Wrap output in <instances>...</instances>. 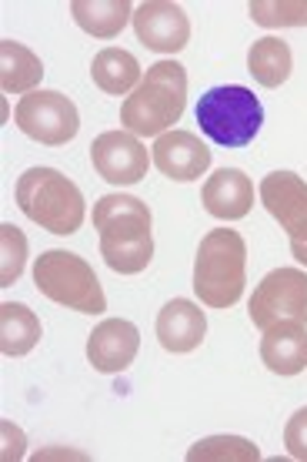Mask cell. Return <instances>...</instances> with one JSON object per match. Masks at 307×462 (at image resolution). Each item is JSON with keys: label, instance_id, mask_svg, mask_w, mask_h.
I'll use <instances>...</instances> for the list:
<instances>
[{"label": "cell", "instance_id": "cell-1", "mask_svg": "<svg viewBox=\"0 0 307 462\" xmlns=\"http://www.w3.org/2000/svg\"><path fill=\"white\" fill-rule=\"evenodd\" d=\"M187 107V70L177 60H158L144 81L121 105V127L134 138H154L174 131Z\"/></svg>", "mask_w": 307, "mask_h": 462}, {"label": "cell", "instance_id": "cell-2", "mask_svg": "<svg viewBox=\"0 0 307 462\" xmlns=\"http://www.w3.org/2000/svg\"><path fill=\"white\" fill-rule=\"evenodd\" d=\"M248 285V245L234 228L207 231L194 258V295L211 309L238 305Z\"/></svg>", "mask_w": 307, "mask_h": 462}, {"label": "cell", "instance_id": "cell-3", "mask_svg": "<svg viewBox=\"0 0 307 462\" xmlns=\"http://www.w3.org/2000/svg\"><path fill=\"white\" fill-rule=\"evenodd\" d=\"M17 205L50 235H74L84 225V195L58 168H27L17 178Z\"/></svg>", "mask_w": 307, "mask_h": 462}, {"label": "cell", "instance_id": "cell-4", "mask_svg": "<svg viewBox=\"0 0 307 462\" xmlns=\"http://www.w3.org/2000/svg\"><path fill=\"white\" fill-rule=\"evenodd\" d=\"M34 285L41 295H47L58 305H68L70 312L80 315H101L107 312V295L101 282L87 265V258H80L64 248H50L34 262Z\"/></svg>", "mask_w": 307, "mask_h": 462}, {"label": "cell", "instance_id": "cell-5", "mask_svg": "<svg viewBox=\"0 0 307 462\" xmlns=\"http://www.w3.org/2000/svg\"><path fill=\"white\" fill-rule=\"evenodd\" d=\"M197 125L221 148H244L257 138L264 125V107L254 91L240 84H221L201 97Z\"/></svg>", "mask_w": 307, "mask_h": 462}, {"label": "cell", "instance_id": "cell-6", "mask_svg": "<svg viewBox=\"0 0 307 462\" xmlns=\"http://www.w3.org/2000/svg\"><path fill=\"white\" fill-rule=\"evenodd\" d=\"M14 125L31 141H41L47 148H60L77 138L80 115L77 105L60 91H31L14 107Z\"/></svg>", "mask_w": 307, "mask_h": 462}, {"label": "cell", "instance_id": "cell-7", "mask_svg": "<svg viewBox=\"0 0 307 462\" xmlns=\"http://www.w3.org/2000/svg\"><path fill=\"white\" fill-rule=\"evenodd\" d=\"M254 328H271L277 322L307 325V272L304 268H274L261 278L248 301Z\"/></svg>", "mask_w": 307, "mask_h": 462}, {"label": "cell", "instance_id": "cell-8", "mask_svg": "<svg viewBox=\"0 0 307 462\" xmlns=\"http://www.w3.org/2000/svg\"><path fill=\"white\" fill-rule=\"evenodd\" d=\"M94 171L111 185H137L148 174V148L131 131H104L91 144Z\"/></svg>", "mask_w": 307, "mask_h": 462}, {"label": "cell", "instance_id": "cell-9", "mask_svg": "<svg viewBox=\"0 0 307 462\" xmlns=\"http://www.w3.org/2000/svg\"><path fill=\"white\" fill-rule=\"evenodd\" d=\"M137 41L158 54H177L191 41V21L181 4L171 0H148L134 11Z\"/></svg>", "mask_w": 307, "mask_h": 462}, {"label": "cell", "instance_id": "cell-10", "mask_svg": "<svg viewBox=\"0 0 307 462\" xmlns=\"http://www.w3.org/2000/svg\"><path fill=\"white\" fill-rule=\"evenodd\" d=\"M261 205L287 231L291 242H307V181L294 171H271L261 181Z\"/></svg>", "mask_w": 307, "mask_h": 462}, {"label": "cell", "instance_id": "cell-11", "mask_svg": "<svg viewBox=\"0 0 307 462\" xmlns=\"http://www.w3.org/2000/svg\"><path fill=\"white\" fill-rule=\"evenodd\" d=\"M150 162L158 164V171L171 181H197L211 168V151L197 134L191 131H167L154 141Z\"/></svg>", "mask_w": 307, "mask_h": 462}, {"label": "cell", "instance_id": "cell-12", "mask_svg": "<svg viewBox=\"0 0 307 462\" xmlns=\"http://www.w3.org/2000/svg\"><path fill=\"white\" fill-rule=\"evenodd\" d=\"M140 348V332L127 319H104L91 336H87V362L104 375L131 369Z\"/></svg>", "mask_w": 307, "mask_h": 462}, {"label": "cell", "instance_id": "cell-13", "mask_svg": "<svg viewBox=\"0 0 307 462\" xmlns=\"http://www.w3.org/2000/svg\"><path fill=\"white\" fill-rule=\"evenodd\" d=\"M207 336V319L201 312V305H194L187 299L167 301L158 315V342L174 356L194 352Z\"/></svg>", "mask_w": 307, "mask_h": 462}, {"label": "cell", "instance_id": "cell-14", "mask_svg": "<svg viewBox=\"0 0 307 462\" xmlns=\"http://www.w3.org/2000/svg\"><path fill=\"white\" fill-rule=\"evenodd\" d=\"M261 358L274 375H301L307 369V325L304 322H277L264 328Z\"/></svg>", "mask_w": 307, "mask_h": 462}, {"label": "cell", "instance_id": "cell-15", "mask_svg": "<svg viewBox=\"0 0 307 462\" xmlns=\"http://www.w3.org/2000/svg\"><path fill=\"white\" fill-rule=\"evenodd\" d=\"M204 208L221 221H238L254 208V185L250 178L238 168H221L204 181L201 191Z\"/></svg>", "mask_w": 307, "mask_h": 462}, {"label": "cell", "instance_id": "cell-16", "mask_svg": "<svg viewBox=\"0 0 307 462\" xmlns=\"http://www.w3.org/2000/svg\"><path fill=\"white\" fill-rule=\"evenodd\" d=\"M150 208L140 198L131 195H104L94 205V228L101 235H140L150 231Z\"/></svg>", "mask_w": 307, "mask_h": 462}, {"label": "cell", "instance_id": "cell-17", "mask_svg": "<svg viewBox=\"0 0 307 462\" xmlns=\"http://www.w3.org/2000/svg\"><path fill=\"white\" fill-rule=\"evenodd\" d=\"M70 17L77 21L80 31H87L97 41H111L134 21L131 0H74Z\"/></svg>", "mask_w": 307, "mask_h": 462}, {"label": "cell", "instance_id": "cell-18", "mask_svg": "<svg viewBox=\"0 0 307 462\" xmlns=\"http://www.w3.org/2000/svg\"><path fill=\"white\" fill-rule=\"evenodd\" d=\"M44 78V64L31 47L17 41H0V91L31 94Z\"/></svg>", "mask_w": 307, "mask_h": 462}, {"label": "cell", "instance_id": "cell-19", "mask_svg": "<svg viewBox=\"0 0 307 462\" xmlns=\"http://www.w3.org/2000/svg\"><path fill=\"white\" fill-rule=\"evenodd\" d=\"M41 342V319L21 301H4L0 305V352L7 358H21L34 352Z\"/></svg>", "mask_w": 307, "mask_h": 462}, {"label": "cell", "instance_id": "cell-20", "mask_svg": "<svg viewBox=\"0 0 307 462\" xmlns=\"http://www.w3.org/2000/svg\"><path fill=\"white\" fill-rule=\"evenodd\" d=\"M91 78L104 94H114V97L131 94L137 84L144 81L137 58L131 51H121V47H104L91 64Z\"/></svg>", "mask_w": 307, "mask_h": 462}, {"label": "cell", "instance_id": "cell-21", "mask_svg": "<svg viewBox=\"0 0 307 462\" xmlns=\"http://www.w3.org/2000/svg\"><path fill=\"white\" fill-rule=\"evenodd\" d=\"M101 258L117 275H137L154 258V238H150V231H140V235H101Z\"/></svg>", "mask_w": 307, "mask_h": 462}, {"label": "cell", "instance_id": "cell-22", "mask_svg": "<svg viewBox=\"0 0 307 462\" xmlns=\"http://www.w3.org/2000/svg\"><path fill=\"white\" fill-rule=\"evenodd\" d=\"M291 68H294V58H291L287 41H281V37H261V41L250 44L248 70L261 88H281L291 78Z\"/></svg>", "mask_w": 307, "mask_h": 462}, {"label": "cell", "instance_id": "cell-23", "mask_svg": "<svg viewBox=\"0 0 307 462\" xmlns=\"http://www.w3.org/2000/svg\"><path fill=\"white\" fill-rule=\"evenodd\" d=\"M187 459L191 462H257L261 459V449L250 439H240V436H211V439L194 442L187 449Z\"/></svg>", "mask_w": 307, "mask_h": 462}, {"label": "cell", "instance_id": "cell-24", "mask_svg": "<svg viewBox=\"0 0 307 462\" xmlns=\"http://www.w3.org/2000/svg\"><path fill=\"white\" fill-rule=\"evenodd\" d=\"M250 21L261 27H307V0H250Z\"/></svg>", "mask_w": 307, "mask_h": 462}, {"label": "cell", "instance_id": "cell-25", "mask_svg": "<svg viewBox=\"0 0 307 462\" xmlns=\"http://www.w3.org/2000/svg\"><path fill=\"white\" fill-rule=\"evenodd\" d=\"M23 262H27V238L17 225L4 221L0 225V289H11L23 275Z\"/></svg>", "mask_w": 307, "mask_h": 462}, {"label": "cell", "instance_id": "cell-26", "mask_svg": "<svg viewBox=\"0 0 307 462\" xmlns=\"http://www.w3.org/2000/svg\"><path fill=\"white\" fill-rule=\"evenodd\" d=\"M284 446H287V452H291V459L307 462V405L304 409H297L294 416L287 419Z\"/></svg>", "mask_w": 307, "mask_h": 462}, {"label": "cell", "instance_id": "cell-27", "mask_svg": "<svg viewBox=\"0 0 307 462\" xmlns=\"http://www.w3.org/2000/svg\"><path fill=\"white\" fill-rule=\"evenodd\" d=\"M0 432H4V439H7V446H4V459H21L23 456V432L21 429H14L11 422H4L0 426Z\"/></svg>", "mask_w": 307, "mask_h": 462}, {"label": "cell", "instance_id": "cell-28", "mask_svg": "<svg viewBox=\"0 0 307 462\" xmlns=\"http://www.w3.org/2000/svg\"><path fill=\"white\" fill-rule=\"evenodd\" d=\"M291 254H294L297 262L307 268V242H291Z\"/></svg>", "mask_w": 307, "mask_h": 462}]
</instances>
